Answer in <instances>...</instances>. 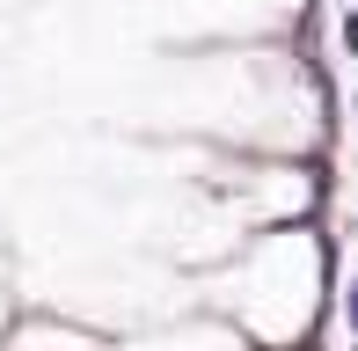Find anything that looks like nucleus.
<instances>
[{
  "instance_id": "f257e3e1",
  "label": "nucleus",
  "mask_w": 358,
  "mask_h": 351,
  "mask_svg": "<svg viewBox=\"0 0 358 351\" xmlns=\"http://www.w3.org/2000/svg\"><path fill=\"white\" fill-rule=\"evenodd\" d=\"M336 44H344V59H358V8L336 15Z\"/></svg>"
},
{
  "instance_id": "f03ea898",
  "label": "nucleus",
  "mask_w": 358,
  "mask_h": 351,
  "mask_svg": "<svg viewBox=\"0 0 358 351\" xmlns=\"http://www.w3.org/2000/svg\"><path fill=\"white\" fill-rule=\"evenodd\" d=\"M344 322H351V329H358V278H351V285H344Z\"/></svg>"
},
{
  "instance_id": "7ed1b4c3",
  "label": "nucleus",
  "mask_w": 358,
  "mask_h": 351,
  "mask_svg": "<svg viewBox=\"0 0 358 351\" xmlns=\"http://www.w3.org/2000/svg\"><path fill=\"white\" fill-rule=\"evenodd\" d=\"M351 117H358V88H351Z\"/></svg>"
}]
</instances>
